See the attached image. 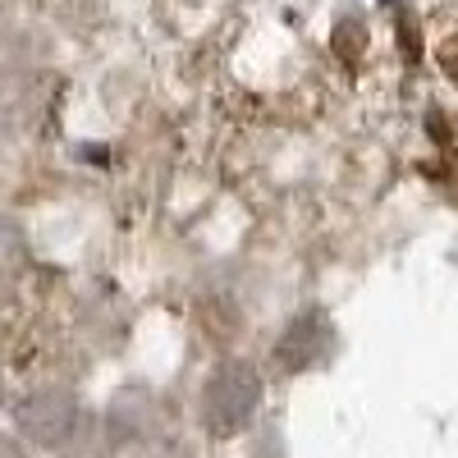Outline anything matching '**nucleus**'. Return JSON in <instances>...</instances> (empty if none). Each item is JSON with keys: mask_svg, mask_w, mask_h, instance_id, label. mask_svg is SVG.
<instances>
[{"mask_svg": "<svg viewBox=\"0 0 458 458\" xmlns=\"http://www.w3.org/2000/svg\"><path fill=\"white\" fill-rule=\"evenodd\" d=\"M335 353V326L321 308H302L284 321L276 349H271V362L280 376H302L312 367H326Z\"/></svg>", "mask_w": 458, "mask_h": 458, "instance_id": "obj_3", "label": "nucleus"}, {"mask_svg": "<svg viewBox=\"0 0 458 458\" xmlns=\"http://www.w3.org/2000/svg\"><path fill=\"white\" fill-rule=\"evenodd\" d=\"M19 266H23V229L19 220L0 216V289L19 276Z\"/></svg>", "mask_w": 458, "mask_h": 458, "instance_id": "obj_5", "label": "nucleus"}, {"mask_svg": "<svg viewBox=\"0 0 458 458\" xmlns=\"http://www.w3.org/2000/svg\"><path fill=\"white\" fill-rule=\"evenodd\" d=\"M10 417H14L19 440L42 454H79L92 440V412L79 403V394L60 386L28 390Z\"/></svg>", "mask_w": 458, "mask_h": 458, "instance_id": "obj_1", "label": "nucleus"}, {"mask_svg": "<svg viewBox=\"0 0 458 458\" xmlns=\"http://www.w3.org/2000/svg\"><path fill=\"white\" fill-rule=\"evenodd\" d=\"M261 376L248 358H225L211 367V376L202 380L198 390V422L207 436H239L252 427V417L261 408Z\"/></svg>", "mask_w": 458, "mask_h": 458, "instance_id": "obj_2", "label": "nucleus"}, {"mask_svg": "<svg viewBox=\"0 0 458 458\" xmlns=\"http://www.w3.org/2000/svg\"><path fill=\"white\" fill-rule=\"evenodd\" d=\"M0 458H23L19 440H10V436H0Z\"/></svg>", "mask_w": 458, "mask_h": 458, "instance_id": "obj_7", "label": "nucleus"}, {"mask_svg": "<svg viewBox=\"0 0 458 458\" xmlns=\"http://www.w3.org/2000/svg\"><path fill=\"white\" fill-rule=\"evenodd\" d=\"M161 440V403L151 390H124L106 408V449L157 445Z\"/></svg>", "mask_w": 458, "mask_h": 458, "instance_id": "obj_4", "label": "nucleus"}, {"mask_svg": "<svg viewBox=\"0 0 458 458\" xmlns=\"http://www.w3.org/2000/svg\"><path fill=\"white\" fill-rule=\"evenodd\" d=\"M5 399H10V394H5V376H0V408H5Z\"/></svg>", "mask_w": 458, "mask_h": 458, "instance_id": "obj_8", "label": "nucleus"}, {"mask_svg": "<svg viewBox=\"0 0 458 458\" xmlns=\"http://www.w3.org/2000/svg\"><path fill=\"white\" fill-rule=\"evenodd\" d=\"M147 458H198L193 449H188L183 440H157V445H151V454Z\"/></svg>", "mask_w": 458, "mask_h": 458, "instance_id": "obj_6", "label": "nucleus"}]
</instances>
